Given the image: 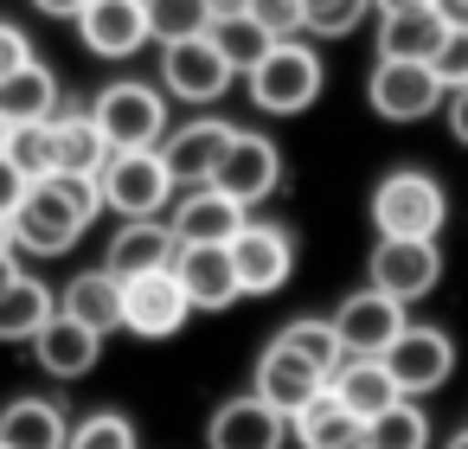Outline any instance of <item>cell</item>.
Instances as JSON below:
<instances>
[{"label":"cell","instance_id":"cell-1","mask_svg":"<svg viewBox=\"0 0 468 449\" xmlns=\"http://www.w3.org/2000/svg\"><path fill=\"white\" fill-rule=\"evenodd\" d=\"M97 219H103L97 174H46V180H27V193L14 206V251L65 257V251H78V238Z\"/></svg>","mask_w":468,"mask_h":449},{"label":"cell","instance_id":"cell-2","mask_svg":"<svg viewBox=\"0 0 468 449\" xmlns=\"http://www.w3.org/2000/svg\"><path fill=\"white\" fill-rule=\"evenodd\" d=\"M449 225V193L423 167H398L372 187V231L378 238H442Z\"/></svg>","mask_w":468,"mask_h":449},{"label":"cell","instance_id":"cell-3","mask_svg":"<svg viewBox=\"0 0 468 449\" xmlns=\"http://www.w3.org/2000/svg\"><path fill=\"white\" fill-rule=\"evenodd\" d=\"M321 84H327V71H321V59H314L308 39H276L263 52V65L244 78V91H250V103L263 116H302V110H314Z\"/></svg>","mask_w":468,"mask_h":449},{"label":"cell","instance_id":"cell-4","mask_svg":"<svg viewBox=\"0 0 468 449\" xmlns=\"http://www.w3.org/2000/svg\"><path fill=\"white\" fill-rule=\"evenodd\" d=\"M97 193H103V212L116 219H167L180 187L161 167V148H122L97 167Z\"/></svg>","mask_w":468,"mask_h":449},{"label":"cell","instance_id":"cell-5","mask_svg":"<svg viewBox=\"0 0 468 449\" xmlns=\"http://www.w3.org/2000/svg\"><path fill=\"white\" fill-rule=\"evenodd\" d=\"M90 123L103 129L110 155H122V148H161V135L174 129L167 123V91L161 84H142V78H122V84L97 91Z\"/></svg>","mask_w":468,"mask_h":449},{"label":"cell","instance_id":"cell-6","mask_svg":"<svg viewBox=\"0 0 468 449\" xmlns=\"http://www.w3.org/2000/svg\"><path fill=\"white\" fill-rule=\"evenodd\" d=\"M366 283L410 308L442 283V244L436 238H378L372 257H366Z\"/></svg>","mask_w":468,"mask_h":449},{"label":"cell","instance_id":"cell-7","mask_svg":"<svg viewBox=\"0 0 468 449\" xmlns=\"http://www.w3.org/2000/svg\"><path fill=\"white\" fill-rule=\"evenodd\" d=\"M366 103L385 116V123H423L449 103V91L436 84V71L423 59H378L372 78H366Z\"/></svg>","mask_w":468,"mask_h":449},{"label":"cell","instance_id":"cell-8","mask_svg":"<svg viewBox=\"0 0 468 449\" xmlns=\"http://www.w3.org/2000/svg\"><path fill=\"white\" fill-rule=\"evenodd\" d=\"M231 78H238V71L218 59L212 33L161 46V84H167V97H180V103H193V110H212V103L231 91Z\"/></svg>","mask_w":468,"mask_h":449},{"label":"cell","instance_id":"cell-9","mask_svg":"<svg viewBox=\"0 0 468 449\" xmlns=\"http://www.w3.org/2000/svg\"><path fill=\"white\" fill-rule=\"evenodd\" d=\"M212 187L231 193L244 212H257L282 187V148L270 135H257V129H238L231 148H225V161H218V174H212Z\"/></svg>","mask_w":468,"mask_h":449},{"label":"cell","instance_id":"cell-10","mask_svg":"<svg viewBox=\"0 0 468 449\" xmlns=\"http://www.w3.org/2000/svg\"><path fill=\"white\" fill-rule=\"evenodd\" d=\"M385 366H391V379H398V391H404V398L442 391V385L455 379V340H449L442 327L410 321V327L385 347Z\"/></svg>","mask_w":468,"mask_h":449},{"label":"cell","instance_id":"cell-11","mask_svg":"<svg viewBox=\"0 0 468 449\" xmlns=\"http://www.w3.org/2000/svg\"><path fill=\"white\" fill-rule=\"evenodd\" d=\"M231 135H238V123H225V116H193V123H180V129L161 135V167L174 174V187H212V174H218Z\"/></svg>","mask_w":468,"mask_h":449},{"label":"cell","instance_id":"cell-12","mask_svg":"<svg viewBox=\"0 0 468 449\" xmlns=\"http://www.w3.org/2000/svg\"><path fill=\"white\" fill-rule=\"evenodd\" d=\"M231 263H238L244 295H276L295 276V238L270 219H244V231L231 238Z\"/></svg>","mask_w":468,"mask_h":449},{"label":"cell","instance_id":"cell-13","mask_svg":"<svg viewBox=\"0 0 468 449\" xmlns=\"http://www.w3.org/2000/svg\"><path fill=\"white\" fill-rule=\"evenodd\" d=\"M186 315H193V302H186V289H180L174 270H154V276H129L122 283V327L129 334L167 340V334L186 327Z\"/></svg>","mask_w":468,"mask_h":449},{"label":"cell","instance_id":"cell-14","mask_svg":"<svg viewBox=\"0 0 468 449\" xmlns=\"http://www.w3.org/2000/svg\"><path fill=\"white\" fill-rule=\"evenodd\" d=\"M334 334H340V347L346 353H366V359H385V347L410 327V315H404V302H391V295H378L372 283L359 289V295H346L334 315Z\"/></svg>","mask_w":468,"mask_h":449},{"label":"cell","instance_id":"cell-15","mask_svg":"<svg viewBox=\"0 0 468 449\" xmlns=\"http://www.w3.org/2000/svg\"><path fill=\"white\" fill-rule=\"evenodd\" d=\"M174 276H180L193 315H225L231 302H244V289H238V263H231V244H180Z\"/></svg>","mask_w":468,"mask_h":449},{"label":"cell","instance_id":"cell-16","mask_svg":"<svg viewBox=\"0 0 468 449\" xmlns=\"http://www.w3.org/2000/svg\"><path fill=\"white\" fill-rule=\"evenodd\" d=\"M206 449H289V417L263 404L257 391L225 398L206 423Z\"/></svg>","mask_w":468,"mask_h":449},{"label":"cell","instance_id":"cell-17","mask_svg":"<svg viewBox=\"0 0 468 449\" xmlns=\"http://www.w3.org/2000/svg\"><path fill=\"white\" fill-rule=\"evenodd\" d=\"M78 39L97 59H135L154 33H148V0H84L78 14Z\"/></svg>","mask_w":468,"mask_h":449},{"label":"cell","instance_id":"cell-18","mask_svg":"<svg viewBox=\"0 0 468 449\" xmlns=\"http://www.w3.org/2000/svg\"><path fill=\"white\" fill-rule=\"evenodd\" d=\"M244 206L231 199V193H218V187H186L180 199H174V212H167V225H174V238L180 244H231L238 231H244Z\"/></svg>","mask_w":468,"mask_h":449},{"label":"cell","instance_id":"cell-19","mask_svg":"<svg viewBox=\"0 0 468 449\" xmlns=\"http://www.w3.org/2000/svg\"><path fill=\"white\" fill-rule=\"evenodd\" d=\"M174 257H180V238H174V225H167V219H122V231L110 238L103 270H110L116 283H129V276L174 270Z\"/></svg>","mask_w":468,"mask_h":449},{"label":"cell","instance_id":"cell-20","mask_svg":"<svg viewBox=\"0 0 468 449\" xmlns=\"http://www.w3.org/2000/svg\"><path fill=\"white\" fill-rule=\"evenodd\" d=\"M250 391H257L263 404H276L282 417H295L308 398H321V391H327V372H321V366H308L302 353H289V347H276V340H270V347H263V359H257V385H250Z\"/></svg>","mask_w":468,"mask_h":449},{"label":"cell","instance_id":"cell-21","mask_svg":"<svg viewBox=\"0 0 468 449\" xmlns=\"http://www.w3.org/2000/svg\"><path fill=\"white\" fill-rule=\"evenodd\" d=\"M33 359L52 372V379H84V372H97V359H103V334L97 327H84V321H71L65 308L33 334Z\"/></svg>","mask_w":468,"mask_h":449},{"label":"cell","instance_id":"cell-22","mask_svg":"<svg viewBox=\"0 0 468 449\" xmlns=\"http://www.w3.org/2000/svg\"><path fill=\"white\" fill-rule=\"evenodd\" d=\"M327 391H334L353 417H378V411H391V404L404 398L398 379H391V366H385V359H366V353H346V359L334 366Z\"/></svg>","mask_w":468,"mask_h":449},{"label":"cell","instance_id":"cell-23","mask_svg":"<svg viewBox=\"0 0 468 449\" xmlns=\"http://www.w3.org/2000/svg\"><path fill=\"white\" fill-rule=\"evenodd\" d=\"M442 39H449V20L436 14V0L378 14V59H423V65H430Z\"/></svg>","mask_w":468,"mask_h":449},{"label":"cell","instance_id":"cell-24","mask_svg":"<svg viewBox=\"0 0 468 449\" xmlns=\"http://www.w3.org/2000/svg\"><path fill=\"white\" fill-rule=\"evenodd\" d=\"M289 436L302 449H366V417H353L334 391H321L289 417Z\"/></svg>","mask_w":468,"mask_h":449},{"label":"cell","instance_id":"cell-25","mask_svg":"<svg viewBox=\"0 0 468 449\" xmlns=\"http://www.w3.org/2000/svg\"><path fill=\"white\" fill-rule=\"evenodd\" d=\"M0 443L7 449H65L71 443V417L58 398H14L0 411Z\"/></svg>","mask_w":468,"mask_h":449},{"label":"cell","instance_id":"cell-26","mask_svg":"<svg viewBox=\"0 0 468 449\" xmlns=\"http://www.w3.org/2000/svg\"><path fill=\"white\" fill-rule=\"evenodd\" d=\"M65 103H58V78L39 65V59H27L14 78H0V123L7 129H20V123H52Z\"/></svg>","mask_w":468,"mask_h":449},{"label":"cell","instance_id":"cell-27","mask_svg":"<svg viewBox=\"0 0 468 449\" xmlns=\"http://www.w3.org/2000/svg\"><path fill=\"white\" fill-rule=\"evenodd\" d=\"M58 308H65L71 321H84V327H97V334L110 340V334L122 327V283H116L110 270H84V276H71V283H65Z\"/></svg>","mask_w":468,"mask_h":449},{"label":"cell","instance_id":"cell-28","mask_svg":"<svg viewBox=\"0 0 468 449\" xmlns=\"http://www.w3.org/2000/svg\"><path fill=\"white\" fill-rule=\"evenodd\" d=\"M52 315H58V289H46L33 270L0 289V340H33Z\"/></svg>","mask_w":468,"mask_h":449},{"label":"cell","instance_id":"cell-29","mask_svg":"<svg viewBox=\"0 0 468 449\" xmlns=\"http://www.w3.org/2000/svg\"><path fill=\"white\" fill-rule=\"evenodd\" d=\"M52 142H58V174H97L110 161V142L90 123V110H58L52 116Z\"/></svg>","mask_w":468,"mask_h":449},{"label":"cell","instance_id":"cell-30","mask_svg":"<svg viewBox=\"0 0 468 449\" xmlns=\"http://www.w3.org/2000/svg\"><path fill=\"white\" fill-rule=\"evenodd\" d=\"M366 449H430V417L417 398H398L391 411L366 417Z\"/></svg>","mask_w":468,"mask_h":449},{"label":"cell","instance_id":"cell-31","mask_svg":"<svg viewBox=\"0 0 468 449\" xmlns=\"http://www.w3.org/2000/svg\"><path fill=\"white\" fill-rule=\"evenodd\" d=\"M212 46H218V59H225L238 78H250L276 39H270V33L250 20V14H231V20H212Z\"/></svg>","mask_w":468,"mask_h":449},{"label":"cell","instance_id":"cell-32","mask_svg":"<svg viewBox=\"0 0 468 449\" xmlns=\"http://www.w3.org/2000/svg\"><path fill=\"white\" fill-rule=\"evenodd\" d=\"M276 347L302 353V359H308V366H321L327 379H334V366L346 359V347H340V334H334V321H327V315H302V321H289V327L276 334Z\"/></svg>","mask_w":468,"mask_h":449},{"label":"cell","instance_id":"cell-33","mask_svg":"<svg viewBox=\"0 0 468 449\" xmlns=\"http://www.w3.org/2000/svg\"><path fill=\"white\" fill-rule=\"evenodd\" d=\"M7 161L27 174V180H46V174H58V142H52V123H20V129H7Z\"/></svg>","mask_w":468,"mask_h":449},{"label":"cell","instance_id":"cell-34","mask_svg":"<svg viewBox=\"0 0 468 449\" xmlns=\"http://www.w3.org/2000/svg\"><path fill=\"white\" fill-rule=\"evenodd\" d=\"M148 33L161 46L199 39V33H212V7H206V0H148Z\"/></svg>","mask_w":468,"mask_h":449},{"label":"cell","instance_id":"cell-35","mask_svg":"<svg viewBox=\"0 0 468 449\" xmlns=\"http://www.w3.org/2000/svg\"><path fill=\"white\" fill-rule=\"evenodd\" d=\"M366 14H372V0H302V33L346 39V33L366 27Z\"/></svg>","mask_w":468,"mask_h":449},{"label":"cell","instance_id":"cell-36","mask_svg":"<svg viewBox=\"0 0 468 449\" xmlns=\"http://www.w3.org/2000/svg\"><path fill=\"white\" fill-rule=\"evenodd\" d=\"M65 449H135V423L122 411H90L84 423H71Z\"/></svg>","mask_w":468,"mask_h":449},{"label":"cell","instance_id":"cell-37","mask_svg":"<svg viewBox=\"0 0 468 449\" xmlns=\"http://www.w3.org/2000/svg\"><path fill=\"white\" fill-rule=\"evenodd\" d=\"M430 71H436L442 91H468V27H449V39L436 46Z\"/></svg>","mask_w":468,"mask_h":449},{"label":"cell","instance_id":"cell-38","mask_svg":"<svg viewBox=\"0 0 468 449\" xmlns=\"http://www.w3.org/2000/svg\"><path fill=\"white\" fill-rule=\"evenodd\" d=\"M250 20L270 39H302V0H250Z\"/></svg>","mask_w":468,"mask_h":449},{"label":"cell","instance_id":"cell-39","mask_svg":"<svg viewBox=\"0 0 468 449\" xmlns=\"http://www.w3.org/2000/svg\"><path fill=\"white\" fill-rule=\"evenodd\" d=\"M27 59H33V39H27L14 20H0V78H14Z\"/></svg>","mask_w":468,"mask_h":449},{"label":"cell","instance_id":"cell-40","mask_svg":"<svg viewBox=\"0 0 468 449\" xmlns=\"http://www.w3.org/2000/svg\"><path fill=\"white\" fill-rule=\"evenodd\" d=\"M20 193H27V174L7 161V148H0V212H14V206H20Z\"/></svg>","mask_w":468,"mask_h":449},{"label":"cell","instance_id":"cell-41","mask_svg":"<svg viewBox=\"0 0 468 449\" xmlns=\"http://www.w3.org/2000/svg\"><path fill=\"white\" fill-rule=\"evenodd\" d=\"M442 110H449V135L468 148V91H449V103H442Z\"/></svg>","mask_w":468,"mask_h":449},{"label":"cell","instance_id":"cell-42","mask_svg":"<svg viewBox=\"0 0 468 449\" xmlns=\"http://www.w3.org/2000/svg\"><path fill=\"white\" fill-rule=\"evenodd\" d=\"M33 7H39L46 20H78V14H84V0H33Z\"/></svg>","mask_w":468,"mask_h":449},{"label":"cell","instance_id":"cell-43","mask_svg":"<svg viewBox=\"0 0 468 449\" xmlns=\"http://www.w3.org/2000/svg\"><path fill=\"white\" fill-rule=\"evenodd\" d=\"M436 14H442L449 27H468V0H436Z\"/></svg>","mask_w":468,"mask_h":449},{"label":"cell","instance_id":"cell-44","mask_svg":"<svg viewBox=\"0 0 468 449\" xmlns=\"http://www.w3.org/2000/svg\"><path fill=\"white\" fill-rule=\"evenodd\" d=\"M212 20H231V14H250V0H206Z\"/></svg>","mask_w":468,"mask_h":449},{"label":"cell","instance_id":"cell-45","mask_svg":"<svg viewBox=\"0 0 468 449\" xmlns=\"http://www.w3.org/2000/svg\"><path fill=\"white\" fill-rule=\"evenodd\" d=\"M14 276H27V270H20V251H0V289H7Z\"/></svg>","mask_w":468,"mask_h":449},{"label":"cell","instance_id":"cell-46","mask_svg":"<svg viewBox=\"0 0 468 449\" xmlns=\"http://www.w3.org/2000/svg\"><path fill=\"white\" fill-rule=\"evenodd\" d=\"M0 251H14V212H0Z\"/></svg>","mask_w":468,"mask_h":449},{"label":"cell","instance_id":"cell-47","mask_svg":"<svg viewBox=\"0 0 468 449\" xmlns=\"http://www.w3.org/2000/svg\"><path fill=\"white\" fill-rule=\"evenodd\" d=\"M378 14H398V7H423V0H372Z\"/></svg>","mask_w":468,"mask_h":449},{"label":"cell","instance_id":"cell-48","mask_svg":"<svg viewBox=\"0 0 468 449\" xmlns=\"http://www.w3.org/2000/svg\"><path fill=\"white\" fill-rule=\"evenodd\" d=\"M442 449H468V430H455V436H449V443H442Z\"/></svg>","mask_w":468,"mask_h":449},{"label":"cell","instance_id":"cell-49","mask_svg":"<svg viewBox=\"0 0 468 449\" xmlns=\"http://www.w3.org/2000/svg\"><path fill=\"white\" fill-rule=\"evenodd\" d=\"M0 142H7V123H0Z\"/></svg>","mask_w":468,"mask_h":449},{"label":"cell","instance_id":"cell-50","mask_svg":"<svg viewBox=\"0 0 468 449\" xmlns=\"http://www.w3.org/2000/svg\"><path fill=\"white\" fill-rule=\"evenodd\" d=\"M0 449H7V443H0Z\"/></svg>","mask_w":468,"mask_h":449}]
</instances>
